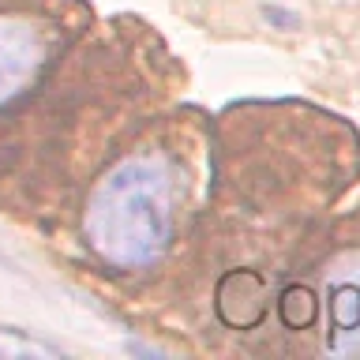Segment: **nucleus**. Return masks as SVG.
<instances>
[{"mask_svg":"<svg viewBox=\"0 0 360 360\" xmlns=\"http://www.w3.org/2000/svg\"><path fill=\"white\" fill-rule=\"evenodd\" d=\"M90 244L112 266H150L173 240V184L158 162L135 158L112 169L86 214Z\"/></svg>","mask_w":360,"mask_h":360,"instance_id":"obj_1","label":"nucleus"},{"mask_svg":"<svg viewBox=\"0 0 360 360\" xmlns=\"http://www.w3.org/2000/svg\"><path fill=\"white\" fill-rule=\"evenodd\" d=\"M330 323H334V334H342V338L360 334V285L356 281H338L330 289Z\"/></svg>","mask_w":360,"mask_h":360,"instance_id":"obj_2","label":"nucleus"},{"mask_svg":"<svg viewBox=\"0 0 360 360\" xmlns=\"http://www.w3.org/2000/svg\"><path fill=\"white\" fill-rule=\"evenodd\" d=\"M278 308H281V323H285L289 330H304V326L315 323V300H311L308 289H297V285L285 289L278 300Z\"/></svg>","mask_w":360,"mask_h":360,"instance_id":"obj_3","label":"nucleus"},{"mask_svg":"<svg viewBox=\"0 0 360 360\" xmlns=\"http://www.w3.org/2000/svg\"><path fill=\"white\" fill-rule=\"evenodd\" d=\"M263 15H266V19H274V22H281V27H292V22H297L292 15H285V11H278V8H266Z\"/></svg>","mask_w":360,"mask_h":360,"instance_id":"obj_4","label":"nucleus"}]
</instances>
